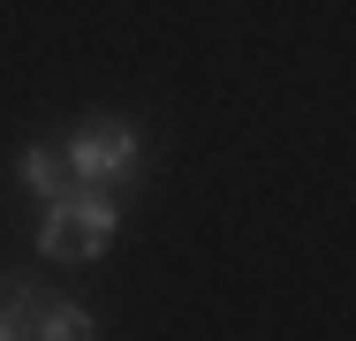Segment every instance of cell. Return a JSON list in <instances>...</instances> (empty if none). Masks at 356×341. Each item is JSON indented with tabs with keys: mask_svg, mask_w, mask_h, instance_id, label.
Wrapping results in <instances>:
<instances>
[{
	"mask_svg": "<svg viewBox=\"0 0 356 341\" xmlns=\"http://www.w3.org/2000/svg\"><path fill=\"white\" fill-rule=\"evenodd\" d=\"M46 288L23 280V273H0V341H31V319H38Z\"/></svg>",
	"mask_w": 356,
	"mask_h": 341,
	"instance_id": "277c9868",
	"label": "cell"
},
{
	"mask_svg": "<svg viewBox=\"0 0 356 341\" xmlns=\"http://www.w3.org/2000/svg\"><path fill=\"white\" fill-rule=\"evenodd\" d=\"M61 167H69V182H83V190H129L137 167H144L137 122H129V114H91V122L69 136Z\"/></svg>",
	"mask_w": 356,
	"mask_h": 341,
	"instance_id": "7a4b0ae2",
	"label": "cell"
},
{
	"mask_svg": "<svg viewBox=\"0 0 356 341\" xmlns=\"http://www.w3.org/2000/svg\"><path fill=\"white\" fill-rule=\"evenodd\" d=\"M61 175H69V167H61V152H54V144H31V152L15 159V182H23L38 205H54V198H61Z\"/></svg>",
	"mask_w": 356,
	"mask_h": 341,
	"instance_id": "5b68a950",
	"label": "cell"
},
{
	"mask_svg": "<svg viewBox=\"0 0 356 341\" xmlns=\"http://www.w3.org/2000/svg\"><path fill=\"white\" fill-rule=\"evenodd\" d=\"M114 228H122V198L114 190H61L46 205V220H38V251L61 258V266H91V258H106Z\"/></svg>",
	"mask_w": 356,
	"mask_h": 341,
	"instance_id": "6da1fadb",
	"label": "cell"
},
{
	"mask_svg": "<svg viewBox=\"0 0 356 341\" xmlns=\"http://www.w3.org/2000/svg\"><path fill=\"white\" fill-rule=\"evenodd\" d=\"M31 341H99V326H91V311L76 296H46L38 319H31Z\"/></svg>",
	"mask_w": 356,
	"mask_h": 341,
	"instance_id": "3957f363",
	"label": "cell"
}]
</instances>
